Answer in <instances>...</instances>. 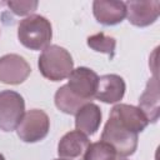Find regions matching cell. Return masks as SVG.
Instances as JSON below:
<instances>
[{
    "label": "cell",
    "mask_w": 160,
    "mask_h": 160,
    "mask_svg": "<svg viewBox=\"0 0 160 160\" xmlns=\"http://www.w3.org/2000/svg\"><path fill=\"white\" fill-rule=\"evenodd\" d=\"M38 66L44 78L60 81L69 78L74 70V61L66 49L59 45H49L40 54Z\"/></svg>",
    "instance_id": "6da1fadb"
},
{
    "label": "cell",
    "mask_w": 160,
    "mask_h": 160,
    "mask_svg": "<svg viewBox=\"0 0 160 160\" xmlns=\"http://www.w3.org/2000/svg\"><path fill=\"white\" fill-rule=\"evenodd\" d=\"M52 38L50 21L41 15H30L18 26L19 41L30 50H44Z\"/></svg>",
    "instance_id": "7a4b0ae2"
},
{
    "label": "cell",
    "mask_w": 160,
    "mask_h": 160,
    "mask_svg": "<svg viewBox=\"0 0 160 160\" xmlns=\"http://www.w3.org/2000/svg\"><path fill=\"white\" fill-rule=\"evenodd\" d=\"M101 141L108 142L115 150L116 155L125 158L135 152L138 148V134L124 128L115 119L109 118L101 134Z\"/></svg>",
    "instance_id": "3957f363"
},
{
    "label": "cell",
    "mask_w": 160,
    "mask_h": 160,
    "mask_svg": "<svg viewBox=\"0 0 160 160\" xmlns=\"http://www.w3.org/2000/svg\"><path fill=\"white\" fill-rule=\"evenodd\" d=\"M24 114L25 101L19 92L12 90H4L0 92V130H15Z\"/></svg>",
    "instance_id": "277c9868"
},
{
    "label": "cell",
    "mask_w": 160,
    "mask_h": 160,
    "mask_svg": "<svg viewBox=\"0 0 160 160\" xmlns=\"http://www.w3.org/2000/svg\"><path fill=\"white\" fill-rule=\"evenodd\" d=\"M50 129V120L45 111L39 109L29 110L24 114L16 128L18 136L25 142H38L42 140Z\"/></svg>",
    "instance_id": "5b68a950"
},
{
    "label": "cell",
    "mask_w": 160,
    "mask_h": 160,
    "mask_svg": "<svg viewBox=\"0 0 160 160\" xmlns=\"http://www.w3.org/2000/svg\"><path fill=\"white\" fill-rule=\"evenodd\" d=\"M98 82L99 76L94 70L85 66H80L71 71L66 85L80 99L90 102V100L95 98Z\"/></svg>",
    "instance_id": "8992f818"
},
{
    "label": "cell",
    "mask_w": 160,
    "mask_h": 160,
    "mask_svg": "<svg viewBox=\"0 0 160 160\" xmlns=\"http://www.w3.org/2000/svg\"><path fill=\"white\" fill-rule=\"evenodd\" d=\"M31 72L29 62L18 54H8L0 58V81L9 85L24 82Z\"/></svg>",
    "instance_id": "52a82bcc"
},
{
    "label": "cell",
    "mask_w": 160,
    "mask_h": 160,
    "mask_svg": "<svg viewBox=\"0 0 160 160\" xmlns=\"http://www.w3.org/2000/svg\"><path fill=\"white\" fill-rule=\"evenodd\" d=\"M90 145L88 136L78 130L66 132L59 141L58 154L64 160H84Z\"/></svg>",
    "instance_id": "ba28073f"
},
{
    "label": "cell",
    "mask_w": 160,
    "mask_h": 160,
    "mask_svg": "<svg viewBox=\"0 0 160 160\" xmlns=\"http://www.w3.org/2000/svg\"><path fill=\"white\" fill-rule=\"evenodd\" d=\"M125 6L128 20L135 26L144 28L155 22L158 19L160 1H128Z\"/></svg>",
    "instance_id": "9c48e42d"
},
{
    "label": "cell",
    "mask_w": 160,
    "mask_h": 160,
    "mask_svg": "<svg viewBox=\"0 0 160 160\" xmlns=\"http://www.w3.org/2000/svg\"><path fill=\"white\" fill-rule=\"evenodd\" d=\"M110 118L115 119L124 128L129 129L132 132H141L149 125V120L144 115V112L132 105L128 104H118L111 109Z\"/></svg>",
    "instance_id": "30bf717a"
},
{
    "label": "cell",
    "mask_w": 160,
    "mask_h": 160,
    "mask_svg": "<svg viewBox=\"0 0 160 160\" xmlns=\"http://www.w3.org/2000/svg\"><path fill=\"white\" fill-rule=\"evenodd\" d=\"M125 81L116 74H108L99 78L95 98L106 104H114L122 99L125 94Z\"/></svg>",
    "instance_id": "8fae6325"
},
{
    "label": "cell",
    "mask_w": 160,
    "mask_h": 160,
    "mask_svg": "<svg viewBox=\"0 0 160 160\" xmlns=\"http://www.w3.org/2000/svg\"><path fill=\"white\" fill-rule=\"evenodd\" d=\"M95 19L104 25H116L126 16V6L122 1L96 0L92 4Z\"/></svg>",
    "instance_id": "7c38bea8"
},
{
    "label": "cell",
    "mask_w": 160,
    "mask_h": 160,
    "mask_svg": "<svg viewBox=\"0 0 160 160\" xmlns=\"http://www.w3.org/2000/svg\"><path fill=\"white\" fill-rule=\"evenodd\" d=\"M159 81L158 75H154V78L146 82V88L139 99V109L144 112L149 122H156L159 119Z\"/></svg>",
    "instance_id": "4fadbf2b"
},
{
    "label": "cell",
    "mask_w": 160,
    "mask_h": 160,
    "mask_svg": "<svg viewBox=\"0 0 160 160\" xmlns=\"http://www.w3.org/2000/svg\"><path fill=\"white\" fill-rule=\"evenodd\" d=\"M101 122V110L96 104L88 102L75 114V128L78 131L94 135Z\"/></svg>",
    "instance_id": "5bb4252c"
},
{
    "label": "cell",
    "mask_w": 160,
    "mask_h": 160,
    "mask_svg": "<svg viewBox=\"0 0 160 160\" xmlns=\"http://www.w3.org/2000/svg\"><path fill=\"white\" fill-rule=\"evenodd\" d=\"M55 105L56 108L69 115H75L84 105H86L89 101H85L82 99H80L78 95H75L68 85H62L61 88H59L55 92Z\"/></svg>",
    "instance_id": "9a60e30c"
},
{
    "label": "cell",
    "mask_w": 160,
    "mask_h": 160,
    "mask_svg": "<svg viewBox=\"0 0 160 160\" xmlns=\"http://www.w3.org/2000/svg\"><path fill=\"white\" fill-rule=\"evenodd\" d=\"M88 46L91 48L94 51L104 52L112 58L115 54L116 40L112 36H109L104 32H98L88 38Z\"/></svg>",
    "instance_id": "2e32d148"
},
{
    "label": "cell",
    "mask_w": 160,
    "mask_h": 160,
    "mask_svg": "<svg viewBox=\"0 0 160 160\" xmlns=\"http://www.w3.org/2000/svg\"><path fill=\"white\" fill-rule=\"evenodd\" d=\"M115 150L105 141H98L89 145L84 160H115Z\"/></svg>",
    "instance_id": "e0dca14e"
},
{
    "label": "cell",
    "mask_w": 160,
    "mask_h": 160,
    "mask_svg": "<svg viewBox=\"0 0 160 160\" xmlns=\"http://www.w3.org/2000/svg\"><path fill=\"white\" fill-rule=\"evenodd\" d=\"M6 5L16 15H28L36 10L38 1H8Z\"/></svg>",
    "instance_id": "ac0fdd59"
},
{
    "label": "cell",
    "mask_w": 160,
    "mask_h": 160,
    "mask_svg": "<svg viewBox=\"0 0 160 160\" xmlns=\"http://www.w3.org/2000/svg\"><path fill=\"white\" fill-rule=\"evenodd\" d=\"M0 160H5V158H4V155H2V154H0Z\"/></svg>",
    "instance_id": "d6986e66"
},
{
    "label": "cell",
    "mask_w": 160,
    "mask_h": 160,
    "mask_svg": "<svg viewBox=\"0 0 160 160\" xmlns=\"http://www.w3.org/2000/svg\"><path fill=\"white\" fill-rule=\"evenodd\" d=\"M115 160H128V159H124V158H119V159H115Z\"/></svg>",
    "instance_id": "ffe728a7"
},
{
    "label": "cell",
    "mask_w": 160,
    "mask_h": 160,
    "mask_svg": "<svg viewBox=\"0 0 160 160\" xmlns=\"http://www.w3.org/2000/svg\"><path fill=\"white\" fill-rule=\"evenodd\" d=\"M55 160H64V159H55Z\"/></svg>",
    "instance_id": "44dd1931"
}]
</instances>
